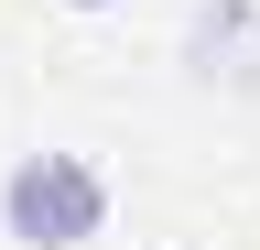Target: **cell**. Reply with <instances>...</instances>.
I'll list each match as a JSON object with an SVG mask.
<instances>
[{"instance_id":"6da1fadb","label":"cell","mask_w":260,"mask_h":250,"mask_svg":"<svg viewBox=\"0 0 260 250\" xmlns=\"http://www.w3.org/2000/svg\"><path fill=\"white\" fill-rule=\"evenodd\" d=\"M0 229H11L22 250H87L98 229H109L98 163H76V152H22V163L0 174Z\"/></svg>"},{"instance_id":"7a4b0ae2","label":"cell","mask_w":260,"mask_h":250,"mask_svg":"<svg viewBox=\"0 0 260 250\" xmlns=\"http://www.w3.org/2000/svg\"><path fill=\"white\" fill-rule=\"evenodd\" d=\"M65 11H109V0H65Z\"/></svg>"}]
</instances>
